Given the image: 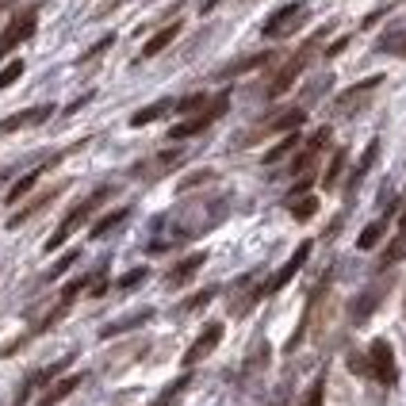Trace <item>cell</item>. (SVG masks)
I'll return each mask as SVG.
<instances>
[{"mask_svg":"<svg viewBox=\"0 0 406 406\" xmlns=\"http://www.w3.org/2000/svg\"><path fill=\"white\" fill-rule=\"evenodd\" d=\"M345 161H349V149H338V154H333V161H330V169L322 173V188H338L341 173H345Z\"/></svg>","mask_w":406,"mask_h":406,"instance_id":"obj_21","label":"cell"},{"mask_svg":"<svg viewBox=\"0 0 406 406\" xmlns=\"http://www.w3.org/2000/svg\"><path fill=\"white\" fill-rule=\"evenodd\" d=\"M383 230H387V219H380V223L365 226V230H360V241H357V246H360V249H376V246H380V238H383Z\"/></svg>","mask_w":406,"mask_h":406,"instance_id":"obj_25","label":"cell"},{"mask_svg":"<svg viewBox=\"0 0 406 406\" xmlns=\"http://www.w3.org/2000/svg\"><path fill=\"white\" fill-rule=\"evenodd\" d=\"M326 146H330V131L322 127V131H315V134H311V142L303 146V154H299V158L291 161V173H307V169L318 161V154H322Z\"/></svg>","mask_w":406,"mask_h":406,"instance_id":"obj_12","label":"cell"},{"mask_svg":"<svg viewBox=\"0 0 406 406\" xmlns=\"http://www.w3.org/2000/svg\"><path fill=\"white\" fill-rule=\"evenodd\" d=\"M35 24H39V8H24L16 19H12L4 31H0V58H8L19 42H27L35 35Z\"/></svg>","mask_w":406,"mask_h":406,"instance_id":"obj_6","label":"cell"},{"mask_svg":"<svg viewBox=\"0 0 406 406\" xmlns=\"http://www.w3.org/2000/svg\"><path fill=\"white\" fill-rule=\"evenodd\" d=\"M169 108H173L169 100H161V104H149V108H142V111H134V116H131V127H146V123H154V119H161Z\"/></svg>","mask_w":406,"mask_h":406,"instance_id":"obj_24","label":"cell"},{"mask_svg":"<svg viewBox=\"0 0 406 406\" xmlns=\"http://www.w3.org/2000/svg\"><path fill=\"white\" fill-rule=\"evenodd\" d=\"M380 81H383V77H368V81H360V84H353V89H345V92L338 96V104H333V111H338V116H353V111H360L368 100H372V92L380 89Z\"/></svg>","mask_w":406,"mask_h":406,"instance_id":"obj_7","label":"cell"},{"mask_svg":"<svg viewBox=\"0 0 406 406\" xmlns=\"http://www.w3.org/2000/svg\"><path fill=\"white\" fill-rule=\"evenodd\" d=\"M50 116H54V108H50V104H42V108H27V111H16V116H8L4 123H0V134L24 131V127H39V123H46Z\"/></svg>","mask_w":406,"mask_h":406,"instance_id":"obj_11","label":"cell"},{"mask_svg":"<svg viewBox=\"0 0 406 406\" xmlns=\"http://www.w3.org/2000/svg\"><path fill=\"white\" fill-rule=\"evenodd\" d=\"M307 119V111L303 108H288V111H280V116H273L265 127H261L257 134H276V131H299V123ZM257 134H249V138H257Z\"/></svg>","mask_w":406,"mask_h":406,"instance_id":"obj_14","label":"cell"},{"mask_svg":"<svg viewBox=\"0 0 406 406\" xmlns=\"http://www.w3.org/2000/svg\"><path fill=\"white\" fill-rule=\"evenodd\" d=\"M142 280H146V268H134V273H127L123 280H119V291L134 288V284H142Z\"/></svg>","mask_w":406,"mask_h":406,"instance_id":"obj_34","label":"cell"},{"mask_svg":"<svg viewBox=\"0 0 406 406\" xmlns=\"http://www.w3.org/2000/svg\"><path fill=\"white\" fill-rule=\"evenodd\" d=\"M215 4H223V0H207V4H203V8H207V12H211V8H215Z\"/></svg>","mask_w":406,"mask_h":406,"instance_id":"obj_43","label":"cell"},{"mask_svg":"<svg viewBox=\"0 0 406 406\" xmlns=\"http://www.w3.org/2000/svg\"><path fill=\"white\" fill-rule=\"evenodd\" d=\"M176 35H181V19H173V24L161 27V31L154 35V39H146V46H142V58H158V54H161V50H165L169 42L176 39Z\"/></svg>","mask_w":406,"mask_h":406,"instance_id":"obj_15","label":"cell"},{"mask_svg":"<svg viewBox=\"0 0 406 406\" xmlns=\"http://www.w3.org/2000/svg\"><path fill=\"white\" fill-rule=\"evenodd\" d=\"M403 257H406V234H398V238L387 246V253H383L380 268H387V265H398V261H403Z\"/></svg>","mask_w":406,"mask_h":406,"instance_id":"obj_28","label":"cell"},{"mask_svg":"<svg viewBox=\"0 0 406 406\" xmlns=\"http://www.w3.org/2000/svg\"><path fill=\"white\" fill-rule=\"evenodd\" d=\"M66 365H69V357L62 360V365H54V368H42L39 376H31V380H27L24 387L16 391V403H27V398H31V391L39 387V383H50V380H54V376H58V372H62V368H66Z\"/></svg>","mask_w":406,"mask_h":406,"instance_id":"obj_18","label":"cell"},{"mask_svg":"<svg viewBox=\"0 0 406 406\" xmlns=\"http://www.w3.org/2000/svg\"><path fill=\"white\" fill-rule=\"evenodd\" d=\"M77 387H81V376H66V380H58L54 387L46 391V395H42V403H39V406H58L62 398H66V395H73Z\"/></svg>","mask_w":406,"mask_h":406,"instance_id":"obj_17","label":"cell"},{"mask_svg":"<svg viewBox=\"0 0 406 406\" xmlns=\"http://www.w3.org/2000/svg\"><path fill=\"white\" fill-rule=\"evenodd\" d=\"M349 372H360V376H368V357H349Z\"/></svg>","mask_w":406,"mask_h":406,"instance_id":"obj_37","label":"cell"},{"mask_svg":"<svg viewBox=\"0 0 406 406\" xmlns=\"http://www.w3.org/2000/svg\"><path fill=\"white\" fill-rule=\"evenodd\" d=\"M368 376L383 387H395L398 383V365H395V349H391L387 338H376L372 349H368Z\"/></svg>","mask_w":406,"mask_h":406,"instance_id":"obj_4","label":"cell"},{"mask_svg":"<svg viewBox=\"0 0 406 406\" xmlns=\"http://www.w3.org/2000/svg\"><path fill=\"white\" fill-rule=\"evenodd\" d=\"M203 261H207V253H192V257H184L181 265H176L173 273H169V284H173V288H181V284H188L192 276H196L199 268H203Z\"/></svg>","mask_w":406,"mask_h":406,"instance_id":"obj_16","label":"cell"},{"mask_svg":"<svg viewBox=\"0 0 406 406\" xmlns=\"http://www.w3.org/2000/svg\"><path fill=\"white\" fill-rule=\"evenodd\" d=\"M403 54H406V42H403Z\"/></svg>","mask_w":406,"mask_h":406,"instance_id":"obj_44","label":"cell"},{"mask_svg":"<svg viewBox=\"0 0 406 406\" xmlns=\"http://www.w3.org/2000/svg\"><path fill=\"white\" fill-rule=\"evenodd\" d=\"M127 215H131V211H127V207H119V211H111V215H104L96 226H92V238H108V234L116 230L119 223H127Z\"/></svg>","mask_w":406,"mask_h":406,"instance_id":"obj_23","label":"cell"},{"mask_svg":"<svg viewBox=\"0 0 406 406\" xmlns=\"http://www.w3.org/2000/svg\"><path fill=\"white\" fill-rule=\"evenodd\" d=\"M303 19H307V4H288V8H280L265 24V35H268V39H288L291 31H299Z\"/></svg>","mask_w":406,"mask_h":406,"instance_id":"obj_8","label":"cell"},{"mask_svg":"<svg viewBox=\"0 0 406 406\" xmlns=\"http://www.w3.org/2000/svg\"><path fill=\"white\" fill-rule=\"evenodd\" d=\"M273 58V54H249V58H241V62H230V66L223 69V77H238V73H249V69H257V66H265V62Z\"/></svg>","mask_w":406,"mask_h":406,"instance_id":"obj_20","label":"cell"},{"mask_svg":"<svg viewBox=\"0 0 406 406\" xmlns=\"http://www.w3.org/2000/svg\"><path fill=\"white\" fill-rule=\"evenodd\" d=\"M58 192H62V184H58V188H50V192H42L39 199H31V203H27V207L19 211V215H12V219H8V226H12V230H16L19 223H27V219H31V215H39V211L46 207V203H50V199H54V196H58Z\"/></svg>","mask_w":406,"mask_h":406,"instance_id":"obj_19","label":"cell"},{"mask_svg":"<svg viewBox=\"0 0 406 406\" xmlns=\"http://www.w3.org/2000/svg\"><path fill=\"white\" fill-rule=\"evenodd\" d=\"M19 77H24V62L16 58V62H8V66L0 69V89H12V84H16Z\"/></svg>","mask_w":406,"mask_h":406,"instance_id":"obj_30","label":"cell"},{"mask_svg":"<svg viewBox=\"0 0 406 406\" xmlns=\"http://www.w3.org/2000/svg\"><path fill=\"white\" fill-rule=\"evenodd\" d=\"M345 46H349V39H338L330 50H326V54H341V50H345Z\"/></svg>","mask_w":406,"mask_h":406,"instance_id":"obj_41","label":"cell"},{"mask_svg":"<svg viewBox=\"0 0 406 406\" xmlns=\"http://www.w3.org/2000/svg\"><path fill=\"white\" fill-rule=\"evenodd\" d=\"M203 104H207V96H203V92H196V96H184L181 104H173L176 111H196V108H203Z\"/></svg>","mask_w":406,"mask_h":406,"instance_id":"obj_33","label":"cell"},{"mask_svg":"<svg viewBox=\"0 0 406 406\" xmlns=\"http://www.w3.org/2000/svg\"><path fill=\"white\" fill-rule=\"evenodd\" d=\"M295 146H299V134L291 131V134H288V138H284L276 149H268V154H265V161H268V165H276V161H280V158H288V154H291Z\"/></svg>","mask_w":406,"mask_h":406,"instance_id":"obj_29","label":"cell"},{"mask_svg":"<svg viewBox=\"0 0 406 406\" xmlns=\"http://www.w3.org/2000/svg\"><path fill=\"white\" fill-rule=\"evenodd\" d=\"M376 154H380V142H372V146L365 149V158H360V165H357V173H353V184H360V176L372 169V161H376Z\"/></svg>","mask_w":406,"mask_h":406,"instance_id":"obj_31","label":"cell"},{"mask_svg":"<svg viewBox=\"0 0 406 406\" xmlns=\"http://www.w3.org/2000/svg\"><path fill=\"white\" fill-rule=\"evenodd\" d=\"M108 46H111V39H100L96 46H92L89 54H84V62H89V58H96V54H104V50H108Z\"/></svg>","mask_w":406,"mask_h":406,"instance_id":"obj_38","label":"cell"},{"mask_svg":"<svg viewBox=\"0 0 406 406\" xmlns=\"http://www.w3.org/2000/svg\"><path fill=\"white\" fill-rule=\"evenodd\" d=\"M311 249H315V246H311V241H303V246H299V249H295V253H291V257H288V265H284V268H280V273H276V276H273V280H268V284H265V288H257V291H253V295H249V299H246V303H241V307H238V315H246V311H249V307H253V303H257V299H265V295H276V291H280V288H288V284H291V276H295V273H299V268L307 265V257H311Z\"/></svg>","mask_w":406,"mask_h":406,"instance_id":"obj_2","label":"cell"},{"mask_svg":"<svg viewBox=\"0 0 406 406\" xmlns=\"http://www.w3.org/2000/svg\"><path fill=\"white\" fill-rule=\"evenodd\" d=\"M387 288H391V276H387V280H376L372 288H368L365 295H360V303H357V307H353V322H365V318H368V315H372V311L383 303Z\"/></svg>","mask_w":406,"mask_h":406,"instance_id":"obj_13","label":"cell"},{"mask_svg":"<svg viewBox=\"0 0 406 406\" xmlns=\"http://www.w3.org/2000/svg\"><path fill=\"white\" fill-rule=\"evenodd\" d=\"M73 261H77V253H66V257H62V261H58V265L50 268V280H54V276H62V273H66V268H69V265H73Z\"/></svg>","mask_w":406,"mask_h":406,"instance_id":"obj_36","label":"cell"},{"mask_svg":"<svg viewBox=\"0 0 406 406\" xmlns=\"http://www.w3.org/2000/svg\"><path fill=\"white\" fill-rule=\"evenodd\" d=\"M226 108H230V96H226V92H219L211 104H203V111H199V116H192V119H184V123L173 127V138L181 142V138H192V134L207 131V127L215 123L219 116H226Z\"/></svg>","mask_w":406,"mask_h":406,"instance_id":"obj_5","label":"cell"},{"mask_svg":"<svg viewBox=\"0 0 406 406\" xmlns=\"http://www.w3.org/2000/svg\"><path fill=\"white\" fill-rule=\"evenodd\" d=\"M181 383H184V380H181ZM181 383H173V387H169V391H165V395H161V398H158V403H154V406H169V398H173V391L181 387Z\"/></svg>","mask_w":406,"mask_h":406,"instance_id":"obj_40","label":"cell"},{"mask_svg":"<svg viewBox=\"0 0 406 406\" xmlns=\"http://www.w3.org/2000/svg\"><path fill=\"white\" fill-rule=\"evenodd\" d=\"M322 395H326V380H315V383H311V391L303 395V403H299V406H322Z\"/></svg>","mask_w":406,"mask_h":406,"instance_id":"obj_32","label":"cell"},{"mask_svg":"<svg viewBox=\"0 0 406 406\" xmlns=\"http://www.w3.org/2000/svg\"><path fill=\"white\" fill-rule=\"evenodd\" d=\"M154 318V311H142V315H134V318H123V322H111V326H104V338H116V333H123V330H134L138 322H149Z\"/></svg>","mask_w":406,"mask_h":406,"instance_id":"obj_26","label":"cell"},{"mask_svg":"<svg viewBox=\"0 0 406 406\" xmlns=\"http://www.w3.org/2000/svg\"><path fill=\"white\" fill-rule=\"evenodd\" d=\"M184 161V149H165V154H158V158H149V161H142L138 169H134V176H165V173H173L176 165Z\"/></svg>","mask_w":406,"mask_h":406,"instance_id":"obj_10","label":"cell"},{"mask_svg":"<svg viewBox=\"0 0 406 406\" xmlns=\"http://www.w3.org/2000/svg\"><path fill=\"white\" fill-rule=\"evenodd\" d=\"M42 173H46V165H42V169H35V173H27V176H19V181L12 184V192H8V203H19V199H24L27 192H31L35 184H39V176H42Z\"/></svg>","mask_w":406,"mask_h":406,"instance_id":"obj_22","label":"cell"},{"mask_svg":"<svg viewBox=\"0 0 406 406\" xmlns=\"http://www.w3.org/2000/svg\"><path fill=\"white\" fill-rule=\"evenodd\" d=\"M211 295H215V291H199V295H192L181 311H196V307H203V303H211Z\"/></svg>","mask_w":406,"mask_h":406,"instance_id":"obj_35","label":"cell"},{"mask_svg":"<svg viewBox=\"0 0 406 406\" xmlns=\"http://www.w3.org/2000/svg\"><path fill=\"white\" fill-rule=\"evenodd\" d=\"M203 181H211V173H196V176H188V181H184V188H196V184H203Z\"/></svg>","mask_w":406,"mask_h":406,"instance_id":"obj_39","label":"cell"},{"mask_svg":"<svg viewBox=\"0 0 406 406\" xmlns=\"http://www.w3.org/2000/svg\"><path fill=\"white\" fill-rule=\"evenodd\" d=\"M219 341H223V322H211L207 330H203V333H199V338L188 345V353H184V365H199L203 357H211V353L219 349Z\"/></svg>","mask_w":406,"mask_h":406,"instance_id":"obj_9","label":"cell"},{"mask_svg":"<svg viewBox=\"0 0 406 406\" xmlns=\"http://www.w3.org/2000/svg\"><path fill=\"white\" fill-rule=\"evenodd\" d=\"M322 39H326V31L311 35V39L303 42V50H299V54H291V58L284 62L280 69H276V77H273V81H268V89H265L268 96H284V92H288L291 84H295V77L303 73V69H307V66H311V58H315V50L322 46Z\"/></svg>","mask_w":406,"mask_h":406,"instance_id":"obj_1","label":"cell"},{"mask_svg":"<svg viewBox=\"0 0 406 406\" xmlns=\"http://www.w3.org/2000/svg\"><path fill=\"white\" fill-rule=\"evenodd\" d=\"M315 211H318V199H315V196H303L299 203L291 199V215H295L299 223H307V219H315Z\"/></svg>","mask_w":406,"mask_h":406,"instance_id":"obj_27","label":"cell"},{"mask_svg":"<svg viewBox=\"0 0 406 406\" xmlns=\"http://www.w3.org/2000/svg\"><path fill=\"white\" fill-rule=\"evenodd\" d=\"M398 230L406 234V207H403V215H398Z\"/></svg>","mask_w":406,"mask_h":406,"instance_id":"obj_42","label":"cell"},{"mask_svg":"<svg viewBox=\"0 0 406 406\" xmlns=\"http://www.w3.org/2000/svg\"><path fill=\"white\" fill-rule=\"evenodd\" d=\"M108 196H111V188H100L96 196H89V199H84V203H77V207L69 211L66 219H62V226H58V230L50 234V241H46V253H54V249H58V246H66V241H69V234H73L81 223H89V215H92V211H96V207H100V203H104V199H108Z\"/></svg>","mask_w":406,"mask_h":406,"instance_id":"obj_3","label":"cell"}]
</instances>
